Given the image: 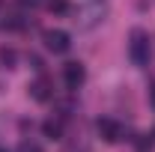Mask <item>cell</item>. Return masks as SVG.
Masks as SVG:
<instances>
[{"mask_svg": "<svg viewBox=\"0 0 155 152\" xmlns=\"http://www.w3.org/2000/svg\"><path fill=\"white\" fill-rule=\"evenodd\" d=\"M128 57L134 60V66H146L152 60V48H149V36L143 30H131V42H128Z\"/></svg>", "mask_w": 155, "mask_h": 152, "instance_id": "cell-1", "label": "cell"}, {"mask_svg": "<svg viewBox=\"0 0 155 152\" xmlns=\"http://www.w3.org/2000/svg\"><path fill=\"white\" fill-rule=\"evenodd\" d=\"M42 42H45V48L51 51V54H66L69 48H72V39L66 30H45L42 33Z\"/></svg>", "mask_w": 155, "mask_h": 152, "instance_id": "cell-2", "label": "cell"}, {"mask_svg": "<svg viewBox=\"0 0 155 152\" xmlns=\"http://www.w3.org/2000/svg\"><path fill=\"white\" fill-rule=\"evenodd\" d=\"M63 81H66L69 90H81L84 81H87V69H84V63H78V60L66 63V66H63Z\"/></svg>", "mask_w": 155, "mask_h": 152, "instance_id": "cell-3", "label": "cell"}, {"mask_svg": "<svg viewBox=\"0 0 155 152\" xmlns=\"http://www.w3.org/2000/svg\"><path fill=\"white\" fill-rule=\"evenodd\" d=\"M96 131H98V137L104 140V143H119L122 140V125L116 122V119H98L96 122Z\"/></svg>", "mask_w": 155, "mask_h": 152, "instance_id": "cell-4", "label": "cell"}, {"mask_svg": "<svg viewBox=\"0 0 155 152\" xmlns=\"http://www.w3.org/2000/svg\"><path fill=\"white\" fill-rule=\"evenodd\" d=\"M30 95L36 98V101H48V98H54V84H51V78H36L33 84H30Z\"/></svg>", "mask_w": 155, "mask_h": 152, "instance_id": "cell-5", "label": "cell"}, {"mask_svg": "<svg viewBox=\"0 0 155 152\" xmlns=\"http://www.w3.org/2000/svg\"><path fill=\"white\" fill-rule=\"evenodd\" d=\"M42 131H45V137H51V140H60L63 137V119H45L42 122Z\"/></svg>", "mask_w": 155, "mask_h": 152, "instance_id": "cell-6", "label": "cell"}, {"mask_svg": "<svg viewBox=\"0 0 155 152\" xmlns=\"http://www.w3.org/2000/svg\"><path fill=\"white\" fill-rule=\"evenodd\" d=\"M0 66L3 69H15V51L12 48H0Z\"/></svg>", "mask_w": 155, "mask_h": 152, "instance_id": "cell-7", "label": "cell"}, {"mask_svg": "<svg viewBox=\"0 0 155 152\" xmlns=\"http://www.w3.org/2000/svg\"><path fill=\"white\" fill-rule=\"evenodd\" d=\"M134 149L137 152H149L152 149V137H149V134H137L134 137Z\"/></svg>", "mask_w": 155, "mask_h": 152, "instance_id": "cell-8", "label": "cell"}, {"mask_svg": "<svg viewBox=\"0 0 155 152\" xmlns=\"http://www.w3.org/2000/svg\"><path fill=\"white\" fill-rule=\"evenodd\" d=\"M18 152H45V149H42V143L30 140V137H24V140L18 143Z\"/></svg>", "mask_w": 155, "mask_h": 152, "instance_id": "cell-9", "label": "cell"}, {"mask_svg": "<svg viewBox=\"0 0 155 152\" xmlns=\"http://www.w3.org/2000/svg\"><path fill=\"white\" fill-rule=\"evenodd\" d=\"M48 9L57 12V15H66L69 12V0H48Z\"/></svg>", "mask_w": 155, "mask_h": 152, "instance_id": "cell-10", "label": "cell"}, {"mask_svg": "<svg viewBox=\"0 0 155 152\" xmlns=\"http://www.w3.org/2000/svg\"><path fill=\"white\" fill-rule=\"evenodd\" d=\"M149 101H152V107H155V84H152V90H149Z\"/></svg>", "mask_w": 155, "mask_h": 152, "instance_id": "cell-11", "label": "cell"}, {"mask_svg": "<svg viewBox=\"0 0 155 152\" xmlns=\"http://www.w3.org/2000/svg\"><path fill=\"white\" fill-rule=\"evenodd\" d=\"M0 152H6V149H3V146H0Z\"/></svg>", "mask_w": 155, "mask_h": 152, "instance_id": "cell-12", "label": "cell"}, {"mask_svg": "<svg viewBox=\"0 0 155 152\" xmlns=\"http://www.w3.org/2000/svg\"><path fill=\"white\" fill-rule=\"evenodd\" d=\"M152 137H155V131H152Z\"/></svg>", "mask_w": 155, "mask_h": 152, "instance_id": "cell-13", "label": "cell"}, {"mask_svg": "<svg viewBox=\"0 0 155 152\" xmlns=\"http://www.w3.org/2000/svg\"><path fill=\"white\" fill-rule=\"evenodd\" d=\"M0 3H3V0H0Z\"/></svg>", "mask_w": 155, "mask_h": 152, "instance_id": "cell-14", "label": "cell"}]
</instances>
